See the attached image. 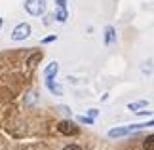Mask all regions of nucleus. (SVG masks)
<instances>
[{
  "label": "nucleus",
  "instance_id": "obj_1",
  "mask_svg": "<svg viewBox=\"0 0 154 150\" xmlns=\"http://www.w3.org/2000/svg\"><path fill=\"white\" fill-rule=\"evenodd\" d=\"M46 6H48L46 0H25V10L34 17L44 15L46 14Z\"/></svg>",
  "mask_w": 154,
  "mask_h": 150
},
{
  "label": "nucleus",
  "instance_id": "obj_19",
  "mask_svg": "<svg viewBox=\"0 0 154 150\" xmlns=\"http://www.w3.org/2000/svg\"><path fill=\"white\" fill-rule=\"evenodd\" d=\"M0 29H2V17H0Z\"/></svg>",
  "mask_w": 154,
  "mask_h": 150
},
{
  "label": "nucleus",
  "instance_id": "obj_10",
  "mask_svg": "<svg viewBox=\"0 0 154 150\" xmlns=\"http://www.w3.org/2000/svg\"><path fill=\"white\" fill-rule=\"evenodd\" d=\"M40 61H42V51H36V53H32V55L27 59V65H29L31 69H34Z\"/></svg>",
  "mask_w": 154,
  "mask_h": 150
},
{
  "label": "nucleus",
  "instance_id": "obj_16",
  "mask_svg": "<svg viewBox=\"0 0 154 150\" xmlns=\"http://www.w3.org/2000/svg\"><path fill=\"white\" fill-rule=\"evenodd\" d=\"M57 8H67V0H55Z\"/></svg>",
  "mask_w": 154,
  "mask_h": 150
},
{
  "label": "nucleus",
  "instance_id": "obj_9",
  "mask_svg": "<svg viewBox=\"0 0 154 150\" xmlns=\"http://www.w3.org/2000/svg\"><path fill=\"white\" fill-rule=\"evenodd\" d=\"M53 17H55V21L65 23V21L69 19V11H67V8H57V11L53 14Z\"/></svg>",
  "mask_w": 154,
  "mask_h": 150
},
{
  "label": "nucleus",
  "instance_id": "obj_7",
  "mask_svg": "<svg viewBox=\"0 0 154 150\" xmlns=\"http://www.w3.org/2000/svg\"><path fill=\"white\" fill-rule=\"evenodd\" d=\"M128 133H131L129 127H114V129L109 131V137H110V139H116V137H124V135H128Z\"/></svg>",
  "mask_w": 154,
  "mask_h": 150
},
{
  "label": "nucleus",
  "instance_id": "obj_13",
  "mask_svg": "<svg viewBox=\"0 0 154 150\" xmlns=\"http://www.w3.org/2000/svg\"><path fill=\"white\" fill-rule=\"evenodd\" d=\"M59 110H61L63 114H67V116H69V118H70V116H72V110H70V109H69V106H63V105H61V106H59Z\"/></svg>",
  "mask_w": 154,
  "mask_h": 150
},
{
  "label": "nucleus",
  "instance_id": "obj_8",
  "mask_svg": "<svg viewBox=\"0 0 154 150\" xmlns=\"http://www.w3.org/2000/svg\"><path fill=\"white\" fill-rule=\"evenodd\" d=\"M128 109L133 110V112H139V110H143V109H149V101H135V103H129Z\"/></svg>",
  "mask_w": 154,
  "mask_h": 150
},
{
  "label": "nucleus",
  "instance_id": "obj_12",
  "mask_svg": "<svg viewBox=\"0 0 154 150\" xmlns=\"http://www.w3.org/2000/svg\"><path fill=\"white\" fill-rule=\"evenodd\" d=\"M78 122H80V124L91 125V124H93V118H90V116H78Z\"/></svg>",
  "mask_w": 154,
  "mask_h": 150
},
{
  "label": "nucleus",
  "instance_id": "obj_3",
  "mask_svg": "<svg viewBox=\"0 0 154 150\" xmlns=\"http://www.w3.org/2000/svg\"><path fill=\"white\" fill-rule=\"evenodd\" d=\"M57 129H59V133H63V135H76L78 133V125H74L72 120H63V122H59Z\"/></svg>",
  "mask_w": 154,
  "mask_h": 150
},
{
  "label": "nucleus",
  "instance_id": "obj_15",
  "mask_svg": "<svg viewBox=\"0 0 154 150\" xmlns=\"http://www.w3.org/2000/svg\"><path fill=\"white\" fill-rule=\"evenodd\" d=\"M63 150H82V148H80L78 145H67V146H65Z\"/></svg>",
  "mask_w": 154,
  "mask_h": 150
},
{
  "label": "nucleus",
  "instance_id": "obj_4",
  "mask_svg": "<svg viewBox=\"0 0 154 150\" xmlns=\"http://www.w3.org/2000/svg\"><path fill=\"white\" fill-rule=\"evenodd\" d=\"M57 72H59V63L53 61V63H50L48 67L44 69V78H46V80H50V78H55Z\"/></svg>",
  "mask_w": 154,
  "mask_h": 150
},
{
  "label": "nucleus",
  "instance_id": "obj_2",
  "mask_svg": "<svg viewBox=\"0 0 154 150\" xmlns=\"http://www.w3.org/2000/svg\"><path fill=\"white\" fill-rule=\"evenodd\" d=\"M29 34H31V25H29V23H19V25L14 29V32H11V38L15 42H21V40H25Z\"/></svg>",
  "mask_w": 154,
  "mask_h": 150
},
{
  "label": "nucleus",
  "instance_id": "obj_18",
  "mask_svg": "<svg viewBox=\"0 0 154 150\" xmlns=\"http://www.w3.org/2000/svg\"><path fill=\"white\" fill-rule=\"evenodd\" d=\"M53 19H55V17H53V15H46V19H44V23H46V25H50V23H51Z\"/></svg>",
  "mask_w": 154,
  "mask_h": 150
},
{
  "label": "nucleus",
  "instance_id": "obj_14",
  "mask_svg": "<svg viewBox=\"0 0 154 150\" xmlns=\"http://www.w3.org/2000/svg\"><path fill=\"white\" fill-rule=\"evenodd\" d=\"M53 40H57L55 34H51V36H46V38L42 40V44H50V42H53Z\"/></svg>",
  "mask_w": 154,
  "mask_h": 150
},
{
  "label": "nucleus",
  "instance_id": "obj_17",
  "mask_svg": "<svg viewBox=\"0 0 154 150\" xmlns=\"http://www.w3.org/2000/svg\"><path fill=\"white\" fill-rule=\"evenodd\" d=\"M88 114H90V118H95L97 114H99V110H95V109H90V112H88Z\"/></svg>",
  "mask_w": 154,
  "mask_h": 150
},
{
  "label": "nucleus",
  "instance_id": "obj_5",
  "mask_svg": "<svg viewBox=\"0 0 154 150\" xmlns=\"http://www.w3.org/2000/svg\"><path fill=\"white\" fill-rule=\"evenodd\" d=\"M46 87L50 89V93H53V95H63V87L59 86L57 82H53V78H50V80H46Z\"/></svg>",
  "mask_w": 154,
  "mask_h": 150
},
{
  "label": "nucleus",
  "instance_id": "obj_6",
  "mask_svg": "<svg viewBox=\"0 0 154 150\" xmlns=\"http://www.w3.org/2000/svg\"><path fill=\"white\" fill-rule=\"evenodd\" d=\"M114 40H116V31H114V27L109 25L105 29V46H110Z\"/></svg>",
  "mask_w": 154,
  "mask_h": 150
},
{
  "label": "nucleus",
  "instance_id": "obj_11",
  "mask_svg": "<svg viewBox=\"0 0 154 150\" xmlns=\"http://www.w3.org/2000/svg\"><path fill=\"white\" fill-rule=\"evenodd\" d=\"M143 148H145V150H154V137H152V135H149V137L143 141Z\"/></svg>",
  "mask_w": 154,
  "mask_h": 150
}]
</instances>
